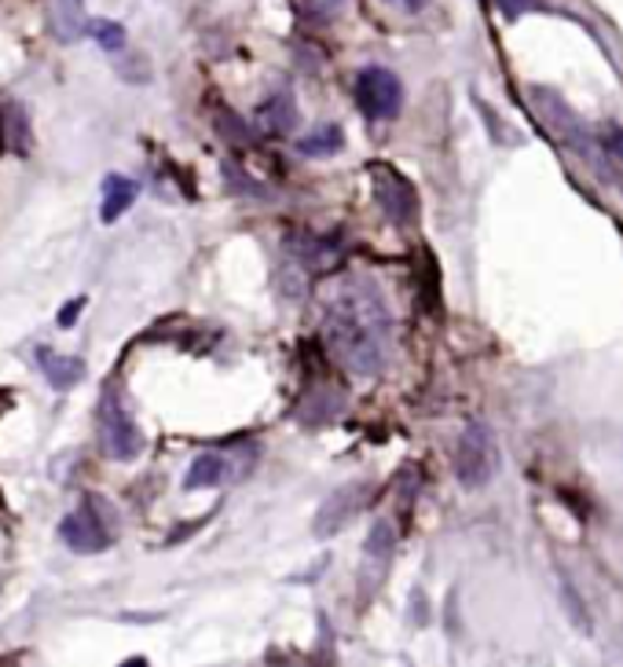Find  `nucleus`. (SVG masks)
Instances as JSON below:
<instances>
[{"label": "nucleus", "instance_id": "obj_15", "mask_svg": "<svg viewBox=\"0 0 623 667\" xmlns=\"http://www.w3.org/2000/svg\"><path fill=\"white\" fill-rule=\"evenodd\" d=\"M89 34L96 37V45H100L103 52H122L125 48V30H122V23H111V19H92Z\"/></svg>", "mask_w": 623, "mask_h": 667}, {"label": "nucleus", "instance_id": "obj_7", "mask_svg": "<svg viewBox=\"0 0 623 667\" xmlns=\"http://www.w3.org/2000/svg\"><path fill=\"white\" fill-rule=\"evenodd\" d=\"M59 540L70 546L74 554H103L111 546V529L103 524L100 510L78 507L59 521Z\"/></svg>", "mask_w": 623, "mask_h": 667}, {"label": "nucleus", "instance_id": "obj_13", "mask_svg": "<svg viewBox=\"0 0 623 667\" xmlns=\"http://www.w3.org/2000/svg\"><path fill=\"white\" fill-rule=\"evenodd\" d=\"M345 147V136L337 125H320L312 133L298 136V155L304 158H326V155H337Z\"/></svg>", "mask_w": 623, "mask_h": 667}, {"label": "nucleus", "instance_id": "obj_17", "mask_svg": "<svg viewBox=\"0 0 623 667\" xmlns=\"http://www.w3.org/2000/svg\"><path fill=\"white\" fill-rule=\"evenodd\" d=\"M598 144H601V151H605L609 158L623 162V125H601Z\"/></svg>", "mask_w": 623, "mask_h": 667}, {"label": "nucleus", "instance_id": "obj_1", "mask_svg": "<svg viewBox=\"0 0 623 667\" xmlns=\"http://www.w3.org/2000/svg\"><path fill=\"white\" fill-rule=\"evenodd\" d=\"M323 337L331 356L359 378L386 370L392 353V315L370 279H342L323 293Z\"/></svg>", "mask_w": 623, "mask_h": 667}, {"label": "nucleus", "instance_id": "obj_16", "mask_svg": "<svg viewBox=\"0 0 623 667\" xmlns=\"http://www.w3.org/2000/svg\"><path fill=\"white\" fill-rule=\"evenodd\" d=\"M216 125H221V133L232 140V144H254V133H249L243 118H235L232 111H216Z\"/></svg>", "mask_w": 623, "mask_h": 667}, {"label": "nucleus", "instance_id": "obj_21", "mask_svg": "<svg viewBox=\"0 0 623 667\" xmlns=\"http://www.w3.org/2000/svg\"><path fill=\"white\" fill-rule=\"evenodd\" d=\"M392 4H400V8H408V12H419V8L425 4V0H392Z\"/></svg>", "mask_w": 623, "mask_h": 667}, {"label": "nucleus", "instance_id": "obj_20", "mask_svg": "<svg viewBox=\"0 0 623 667\" xmlns=\"http://www.w3.org/2000/svg\"><path fill=\"white\" fill-rule=\"evenodd\" d=\"M81 309H85V298L70 301V304H67V312H59V326H74V323H78Z\"/></svg>", "mask_w": 623, "mask_h": 667}, {"label": "nucleus", "instance_id": "obj_3", "mask_svg": "<svg viewBox=\"0 0 623 667\" xmlns=\"http://www.w3.org/2000/svg\"><path fill=\"white\" fill-rule=\"evenodd\" d=\"M499 474V444L496 433L488 430L485 422H466L463 436L455 444V477L458 485L477 491L491 485Z\"/></svg>", "mask_w": 623, "mask_h": 667}, {"label": "nucleus", "instance_id": "obj_9", "mask_svg": "<svg viewBox=\"0 0 623 667\" xmlns=\"http://www.w3.org/2000/svg\"><path fill=\"white\" fill-rule=\"evenodd\" d=\"M37 367H41V375H45V381L56 392H67L85 378V364L78 356H59V353H52V348H45V345L37 348Z\"/></svg>", "mask_w": 623, "mask_h": 667}, {"label": "nucleus", "instance_id": "obj_8", "mask_svg": "<svg viewBox=\"0 0 623 667\" xmlns=\"http://www.w3.org/2000/svg\"><path fill=\"white\" fill-rule=\"evenodd\" d=\"M48 30L59 45H74L89 34V12L85 0H48Z\"/></svg>", "mask_w": 623, "mask_h": 667}, {"label": "nucleus", "instance_id": "obj_4", "mask_svg": "<svg viewBox=\"0 0 623 667\" xmlns=\"http://www.w3.org/2000/svg\"><path fill=\"white\" fill-rule=\"evenodd\" d=\"M532 96H535V107H539L546 129H550L554 136H561V144L572 147L587 166H598V151H594V140H590V129L583 125V118H576L572 107L550 89H532Z\"/></svg>", "mask_w": 623, "mask_h": 667}, {"label": "nucleus", "instance_id": "obj_10", "mask_svg": "<svg viewBox=\"0 0 623 667\" xmlns=\"http://www.w3.org/2000/svg\"><path fill=\"white\" fill-rule=\"evenodd\" d=\"M136 194H140V184L133 177H118V173H111V177L103 180V205H100L103 224H114L118 216H125L133 210Z\"/></svg>", "mask_w": 623, "mask_h": 667}, {"label": "nucleus", "instance_id": "obj_6", "mask_svg": "<svg viewBox=\"0 0 623 667\" xmlns=\"http://www.w3.org/2000/svg\"><path fill=\"white\" fill-rule=\"evenodd\" d=\"M370 184H375V199L381 213L389 216L392 227H411L419 216V194H414L411 180L400 177L392 166H370Z\"/></svg>", "mask_w": 623, "mask_h": 667}, {"label": "nucleus", "instance_id": "obj_22", "mask_svg": "<svg viewBox=\"0 0 623 667\" xmlns=\"http://www.w3.org/2000/svg\"><path fill=\"white\" fill-rule=\"evenodd\" d=\"M620 191H623V180H620Z\"/></svg>", "mask_w": 623, "mask_h": 667}, {"label": "nucleus", "instance_id": "obj_5", "mask_svg": "<svg viewBox=\"0 0 623 667\" xmlns=\"http://www.w3.org/2000/svg\"><path fill=\"white\" fill-rule=\"evenodd\" d=\"M356 103L375 122H392L403 111V85L386 67H364L356 78Z\"/></svg>", "mask_w": 623, "mask_h": 667}, {"label": "nucleus", "instance_id": "obj_18", "mask_svg": "<svg viewBox=\"0 0 623 667\" xmlns=\"http://www.w3.org/2000/svg\"><path fill=\"white\" fill-rule=\"evenodd\" d=\"M345 4H348V0H304V8H309L312 19H320V23H331V19H337Z\"/></svg>", "mask_w": 623, "mask_h": 667}, {"label": "nucleus", "instance_id": "obj_11", "mask_svg": "<svg viewBox=\"0 0 623 667\" xmlns=\"http://www.w3.org/2000/svg\"><path fill=\"white\" fill-rule=\"evenodd\" d=\"M359 507V496H356V485H348V488H337L331 499L323 502V510H320V518H315V535H334V532H342V524L353 518V510Z\"/></svg>", "mask_w": 623, "mask_h": 667}, {"label": "nucleus", "instance_id": "obj_12", "mask_svg": "<svg viewBox=\"0 0 623 667\" xmlns=\"http://www.w3.org/2000/svg\"><path fill=\"white\" fill-rule=\"evenodd\" d=\"M224 477H227V458H224V455H216V452H202V455L191 463L188 480H183V488H188V491L216 488V485H224Z\"/></svg>", "mask_w": 623, "mask_h": 667}, {"label": "nucleus", "instance_id": "obj_2", "mask_svg": "<svg viewBox=\"0 0 623 667\" xmlns=\"http://www.w3.org/2000/svg\"><path fill=\"white\" fill-rule=\"evenodd\" d=\"M96 433H100V452L111 463H133L144 452V433H140L118 389H103L100 408H96Z\"/></svg>", "mask_w": 623, "mask_h": 667}, {"label": "nucleus", "instance_id": "obj_19", "mask_svg": "<svg viewBox=\"0 0 623 667\" xmlns=\"http://www.w3.org/2000/svg\"><path fill=\"white\" fill-rule=\"evenodd\" d=\"M496 4L507 19H521V15L535 12V8H543V0H496Z\"/></svg>", "mask_w": 623, "mask_h": 667}, {"label": "nucleus", "instance_id": "obj_14", "mask_svg": "<svg viewBox=\"0 0 623 667\" xmlns=\"http://www.w3.org/2000/svg\"><path fill=\"white\" fill-rule=\"evenodd\" d=\"M260 129H271L276 136H282V133H290L293 125H298V107H293V100L287 92H279V96H271V100L260 107Z\"/></svg>", "mask_w": 623, "mask_h": 667}]
</instances>
